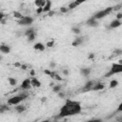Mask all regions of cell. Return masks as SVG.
Returning a JSON list of instances; mask_svg holds the SVG:
<instances>
[{
    "mask_svg": "<svg viewBox=\"0 0 122 122\" xmlns=\"http://www.w3.org/2000/svg\"><path fill=\"white\" fill-rule=\"evenodd\" d=\"M120 26H121V20L114 19L110 23V29H116V28H118Z\"/></svg>",
    "mask_w": 122,
    "mask_h": 122,
    "instance_id": "13",
    "label": "cell"
},
{
    "mask_svg": "<svg viewBox=\"0 0 122 122\" xmlns=\"http://www.w3.org/2000/svg\"><path fill=\"white\" fill-rule=\"evenodd\" d=\"M94 84H95V81L94 80H89V81H87L86 82V84L84 85V87L82 88V92H91V91H92V88H93V86H94Z\"/></svg>",
    "mask_w": 122,
    "mask_h": 122,
    "instance_id": "7",
    "label": "cell"
},
{
    "mask_svg": "<svg viewBox=\"0 0 122 122\" xmlns=\"http://www.w3.org/2000/svg\"><path fill=\"white\" fill-rule=\"evenodd\" d=\"M58 96H59V97H62V98H64V97H65V94H64L62 92H58Z\"/></svg>",
    "mask_w": 122,
    "mask_h": 122,
    "instance_id": "31",
    "label": "cell"
},
{
    "mask_svg": "<svg viewBox=\"0 0 122 122\" xmlns=\"http://www.w3.org/2000/svg\"><path fill=\"white\" fill-rule=\"evenodd\" d=\"M122 71V64L121 63H113L109 71V72H107L105 74L106 77H110L112 75H114V74H117V73H120Z\"/></svg>",
    "mask_w": 122,
    "mask_h": 122,
    "instance_id": "3",
    "label": "cell"
},
{
    "mask_svg": "<svg viewBox=\"0 0 122 122\" xmlns=\"http://www.w3.org/2000/svg\"><path fill=\"white\" fill-rule=\"evenodd\" d=\"M8 81H9V83H10V86H15L17 84V80L15 78H12V77H9L8 78Z\"/></svg>",
    "mask_w": 122,
    "mask_h": 122,
    "instance_id": "23",
    "label": "cell"
},
{
    "mask_svg": "<svg viewBox=\"0 0 122 122\" xmlns=\"http://www.w3.org/2000/svg\"><path fill=\"white\" fill-rule=\"evenodd\" d=\"M15 66H16V67H19V66H20V64H19V63H16V64H15Z\"/></svg>",
    "mask_w": 122,
    "mask_h": 122,
    "instance_id": "37",
    "label": "cell"
},
{
    "mask_svg": "<svg viewBox=\"0 0 122 122\" xmlns=\"http://www.w3.org/2000/svg\"><path fill=\"white\" fill-rule=\"evenodd\" d=\"M61 85H53V88H52V92H56L58 93L59 92H61Z\"/></svg>",
    "mask_w": 122,
    "mask_h": 122,
    "instance_id": "24",
    "label": "cell"
},
{
    "mask_svg": "<svg viewBox=\"0 0 122 122\" xmlns=\"http://www.w3.org/2000/svg\"><path fill=\"white\" fill-rule=\"evenodd\" d=\"M63 73H64L65 75H68V74H69V71H68V70H63Z\"/></svg>",
    "mask_w": 122,
    "mask_h": 122,
    "instance_id": "33",
    "label": "cell"
},
{
    "mask_svg": "<svg viewBox=\"0 0 122 122\" xmlns=\"http://www.w3.org/2000/svg\"><path fill=\"white\" fill-rule=\"evenodd\" d=\"M71 31H72L73 33H75V34H79V33L81 32V30H80V29H79L78 27H72V28H71Z\"/></svg>",
    "mask_w": 122,
    "mask_h": 122,
    "instance_id": "25",
    "label": "cell"
},
{
    "mask_svg": "<svg viewBox=\"0 0 122 122\" xmlns=\"http://www.w3.org/2000/svg\"><path fill=\"white\" fill-rule=\"evenodd\" d=\"M121 18H122V12H118L117 15H116V18H115V19H117V20H121Z\"/></svg>",
    "mask_w": 122,
    "mask_h": 122,
    "instance_id": "29",
    "label": "cell"
},
{
    "mask_svg": "<svg viewBox=\"0 0 122 122\" xmlns=\"http://www.w3.org/2000/svg\"><path fill=\"white\" fill-rule=\"evenodd\" d=\"M9 110H10L9 105H6V104H0V113H4V112H8Z\"/></svg>",
    "mask_w": 122,
    "mask_h": 122,
    "instance_id": "19",
    "label": "cell"
},
{
    "mask_svg": "<svg viewBox=\"0 0 122 122\" xmlns=\"http://www.w3.org/2000/svg\"><path fill=\"white\" fill-rule=\"evenodd\" d=\"M25 35L27 36L29 42H32V41H34V39H35V37H36V31L34 30L33 28H30V29L26 30Z\"/></svg>",
    "mask_w": 122,
    "mask_h": 122,
    "instance_id": "6",
    "label": "cell"
},
{
    "mask_svg": "<svg viewBox=\"0 0 122 122\" xmlns=\"http://www.w3.org/2000/svg\"><path fill=\"white\" fill-rule=\"evenodd\" d=\"M112 11V7H108V8H106V9L102 10H98V11H96L95 13H93L92 17H93L94 19H96V20L99 21L100 19H102V18H104L105 16H107L108 14H110Z\"/></svg>",
    "mask_w": 122,
    "mask_h": 122,
    "instance_id": "4",
    "label": "cell"
},
{
    "mask_svg": "<svg viewBox=\"0 0 122 122\" xmlns=\"http://www.w3.org/2000/svg\"><path fill=\"white\" fill-rule=\"evenodd\" d=\"M30 87H31V85H30V78H26L25 80H23V82L20 85V89L23 91H28L30 89Z\"/></svg>",
    "mask_w": 122,
    "mask_h": 122,
    "instance_id": "9",
    "label": "cell"
},
{
    "mask_svg": "<svg viewBox=\"0 0 122 122\" xmlns=\"http://www.w3.org/2000/svg\"><path fill=\"white\" fill-rule=\"evenodd\" d=\"M85 38L86 37H84V36H77L76 38H74V40L72 41V46L73 47H78V46H80V45H82L83 43H84V41H85Z\"/></svg>",
    "mask_w": 122,
    "mask_h": 122,
    "instance_id": "10",
    "label": "cell"
},
{
    "mask_svg": "<svg viewBox=\"0 0 122 122\" xmlns=\"http://www.w3.org/2000/svg\"><path fill=\"white\" fill-rule=\"evenodd\" d=\"M33 49H34L35 51H44L45 49H46V46H45L43 43L38 42V43H35V44L33 45Z\"/></svg>",
    "mask_w": 122,
    "mask_h": 122,
    "instance_id": "11",
    "label": "cell"
},
{
    "mask_svg": "<svg viewBox=\"0 0 122 122\" xmlns=\"http://www.w3.org/2000/svg\"><path fill=\"white\" fill-rule=\"evenodd\" d=\"M13 16H14V17H16V18H18V20H19L20 18H22V17H23V15H22L19 11H14V12H13Z\"/></svg>",
    "mask_w": 122,
    "mask_h": 122,
    "instance_id": "26",
    "label": "cell"
},
{
    "mask_svg": "<svg viewBox=\"0 0 122 122\" xmlns=\"http://www.w3.org/2000/svg\"><path fill=\"white\" fill-rule=\"evenodd\" d=\"M81 111H82V107H81L80 102L68 99L66 101V103L61 107L57 117L62 118V117H66V116L76 115V114L80 113Z\"/></svg>",
    "mask_w": 122,
    "mask_h": 122,
    "instance_id": "1",
    "label": "cell"
},
{
    "mask_svg": "<svg viewBox=\"0 0 122 122\" xmlns=\"http://www.w3.org/2000/svg\"><path fill=\"white\" fill-rule=\"evenodd\" d=\"M45 3H46L45 0H36V1L34 2L35 6H36L37 8H43L44 5H45Z\"/></svg>",
    "mask_w": 122,
    "mask_h": 122,
    "instance_id": "21",
    "label": "cell"
},
{
    "mask_svg": "<svg viewBox=\"0 0 122 122\" xmlns=\"http://www.w3.org/2000/svg\"><path fill=\"white\" fill-rule=\"evenodd\" d=\"M51 2L50 0H47L46 3H45V5H44V7L42 8L43 9V12H49V11H51Z\"/></svg>",
    "mask_w": 122,
    "mask_h": 122,
    "instance_id": "16",
    "label": "cell"
},
{
    "mask_svg": "<svg viewBox=\"0 0 122 122\" xmlns=\"http://www.w3.org/2000/svg\"><path fill=\"white\" fill-rule=\"evenodd\" d=\"M30 85H31V87L39 88V87H41V82H40L38 79H36L35 77H32V78L30 79Z\"/></svg>",
    "mask_w": 122,
    "mask_h": 122,
    "instance_id": "15",
    "label": "cell"
},
{
    "mask_svg": "<svg viewBox=\"0 0 122 122\" xmlns=\"http://www.w3.org/2000/svg\"><path fill=\"white\" fill-rule=\"evenodd\" d=\"M14 109H15V111H16L17 112L21 113V112H23L26 110V107H25V106H23V105H16Z\"/></svg>",
    "mask_w": 122,
    "mask_h": 122,
    "instance_id": "20",
    "label": "cell"
},
{
    "mask_svg": "<svg viewBox=\"0 0 122 122\" xmlns=\"http://www.w3.org/2000/svg\"><path fill=\"white\" fill-rule=\"evenodd\" d=\"M87 122H103V120H102V119H100V118H93V119L88 120Z\"/></svg>",
    "mask_w": 122,
    "mask_h": 122,
    "instance_id": "27",
    "label": "cell"
},
{
    "mask_svg": "<svg viewBox=\"0 0 122 122\" xmlns=\"http://www.w3.org/2000/svg\"><path fill=\"white\" fill-rule=\"evenodd\" d=\"M26 97H27L26 93H21V94H18V95L11 96L10 98L8 99V105H13V106L19 105Z\"/></svg>",
    "mask_w": 122,
    "mask_h": 122,
    "instance_id": "2",
    "label": "cell"
},
{
    "mask_svg": "<svg viewBox=\"0 0 122 122\" xmlns=\"http://www.w3.org/2000/svg\"><path fill=\"white\" fill-rule=\"evenodd\" d=\"M91 73V69L90 68H81L80 69V74L84 77H87L89 76Z\"/></svg>",
    "mask_w": 122,
    "mask_h": 122,
    "instance_id": "14",
    "label": "cell"
},
{
    "mask_svg": "<svg viewBox=\"0 0 122 122\" xmlns=\"http://www.w3.org/2000/svg\"><path fill=\"white\" fill-rule=\"evenodd\" d=\"M50 67H51V68H54V67H55V64H54L53 62H51V63L50 64Z\"/></svg>",
    "mask_w": 122,
    "mask_h": 122,
    "instance_id": "34",
    "label": "cell"
},
{
    "mask_svg": "<svg viewBox=\"0 0 122 122\" xmlns=\"http://www.w3.org/2000/svg\"><path fill=\"white\" fill-rule=\"evenodd\" d=\"M36 11H37V13H40V12H43V9H42V8H38Z\"/></svg>",
    "mask_w": 122,
    "mask_h": 122,
    "instance_id": "32",
    "label": "cell"
},
{
    "mask_svg": "<svg viewBox=\"0 0 122 122\" xmlns=\"http://www.w3.org/2000/svg\"><path fill=\"white\" fill-rule=\"evenodd\" d=\"M53 45H54V41H53V40H51V41H50V42H48V43L46 44V47L51 48V47H53Z\"/></svg>",
    "mask_w": 122,
    "mask_h": 122,
    "instance_id": "28",
    "label": "cell"
},
{
    "mask_svg": "<svg viewBox=\"0 0 122 122\" xmlns=\"http://www.w3.org/2000/svg\"><path fill=\"white\" fill-rule=\"evenodd\" d=\"M0 60H2V56L1 55H0Z\"/></svg>",
    "mask_w": 122,
    "mask_h": 122,
    "instance_id": "38",
    "label": "cell"
},
{
    "mask_svg": "<svg viewBox=\"0 0 122 122\" xmlns=\"http://www.w3.org/2000/svg\"><path fill=\"white\" fill-rule=\"evenodd\" d=\"M117 86H118V81H117V80L112 79V80L110 82V88H111V89H113V88H115V87H117Z\"/></svg>",
    "mask_w": 122,
    "mask_h": 122,
    "instance_id": "22",
    "label": "cell"
},
{
    "mask_svg": "<svg viewBox=\"0 0 122 122\" xmlns=\"http://www.w3.org/2000/svg\"><path fill=\"white\" fill-rule=\"evenodd\" d=\"M86 25L89 26V27H92V28H96V27L99 26V21L96 20V19H94V18L92 16V17H90V18L86 21Z\"/></svg>",
    "mask_w": 122,
    "mask_h": 122,
    "instance_id": "8",
    "label": "cell"
},
{
    "mask_svg": "<svg viewBox=\"0 0 122 122\" xmlns=\"http://www.w3.org/2000/svg\"><path fill=\"white\" fill-rule=\"evenodd\" d=\"M40 122H51L50 120H43V121H40Z\"/></svg>",
    "mask_w": 122,
    "mask_h": 122,
    "instance_id": "36",
    "label": "cell"
},
{
    "mask_svg": "<svg viewBox=\"0 0 122 122\" xmlns=\"http://www.w3.org/2000/svg\"><path fill=\"white\" fill-rule=\"evenodd\" d=\"M60 10H61V12H67L69 10H68V8H65V7H62L61 9H60Z\"/></svg>",
    "mask_w": 122,
    "mask_h": 122,
    "instance_id": "30",
    "label": "cell"
},
{
    "mask_svg": "<svg viewBox=\"0 0 122 122\" xmlns=\"http://www.w3.org/2000/svg\"><path fill=\"white\" fill-rule=\"evenodd\" d=\"M0 52L2 53H10V47L6 44L0 45Z\"/></svg>",
    "mask_w": 122,
    "mask_h": 122,
    "instance_id": "12",
    "label": "cell"
},
{
    "mask_svg": "<svg viewBox=\"0 0 122 122\" xmlns=\"http://www.w3.org/2000/svg\"><path fill=\"white\" fill-rule=\"evenodd\" d=\"M92 57H93V54H90L89 55V58H92Z\"/></svg>",
    "mask_w": 122,
    "mask_h": 122,
    "instance_id": "35",
    "label": "cell"
},
{
    "mask_svg": "<svg viewBox=\"0 0 122 122\" xmlns=\"http://www.w3.org/2000/svg\"><path fill=\"white\" fill-rule=\"evenodd\" d=\"M33 21H34V19L31 16H23L22 18H20L17 21V23L20 26H30L33 23Z\"/></svg>",
    "mask_w": 122,
    "mask_h": 122,
    "instance_id": "5",
    "label": "cell"
},
{
    "mask_svg": "<svg viewBox=\"0 0 122 122\" xmlns=\"http://www.w3.org/2000/svg\"><path fill=\"white\" fill-rule=\"evenodd\" d=\"M80 4H82V2H80V1H73V2H71V3L69 4V8H68V10H72V9L78 7Z\"/></svg>",
    "mask_w": 122,
    "mask_h": 122,
    "instance_id": "18",
    "label": "cell"
},
{
    "mask_svg": "<svg viewBox=\"0 0 122 122\" xmlns=\"http://www.w3.org/2000/svg\"><path fill=\"white\" fill-rule=\"evenodd\" d=\"M105 88V86H104V84H102V83H99V82H95V84H94V86H93V88H92V91H101V90H103Z\"/></svg>",
    "mask_w": 122,
    "mask_h": 122,
    "instance_id": "17",
    "label": "cell"
}]
</instances>
